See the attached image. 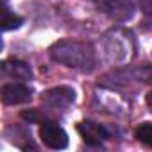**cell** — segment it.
Masks as SVG:
<instances>
[{"label":"cell","mask_w":152,"mask_h":152,"mask_svg":"<svg viewBox=\"0 0 152 152\" xmlns=\"http://www.w3.org/2000/svg\"><path fill=\"white\" fill-rule=\"evenodd\" d=\"M50 56L70 68H90L93 64V52L90 47L77 41H61L50 48Z\"/></svg>","instance_id":"obj_1"},{"label":"cell","mask_w":152,"mask_h":152,"mask_svg":"<svg viewBox=\"0 0 152 152\" xmlns=\"http://www.w3.org/2000/svg\"><path fill=\"white\" fill-rule=\"evenodd\" d=\"M39 138L48 148H54V150H61L68 147V134L56 122H48V120L43 122L39 127Z\"/></svg>","instance_id":"obj_2"},{"label":"cell","mask_w":152,"mask_h":152,"mask_svg":"<svg viewBox=\"0 0 152 152\" xmlns=\"http://www.w3.org/2000/svg\"><path fill=\"white\" fill-rule=\"evenodd\" d=\"M75 100V91L68 86H57L41 95V102L50 109H66Z\"/></svg>","instance_id":"obj_3"},{"label":"cell","mask_w":152,"mask_h":152,"mask_svg":"<svg viewBox=\"0 0 152 152\" xmlns=\"http://www.w3.org/2000/svg\"><path fill=\"white\" fill-rule=\"evenodd\" d=\"M32 99V90L20 83H11L2 88V102L7 106H18L25 104Z\"/></svg>","instance_id":"obj_4"},{"label":"cell","mask_w":152,"mask_h":152,"mask_svg":"<svg viewBox=\"0 0 152 152\" xmlns=\"http://www.w3.org/2000/svg\"><path fill=\"white\" fill-rule=\"evenodd\" d=\"M77 131L88 145H100L102 141L109 140V131L97 122H90V120L81 122L77 125Z\"/></svg>","instance_id":"obj_5"},{"label":"cell","mask_w":152,"mask_h":152,"mask_svg":"<svg viewBox=\"0 0 152 152\" xmlns=\"http://www.w3.org/2000/svg\"><path fill=\"white\" fill-rule=\"evenodd\" d=\"M2 72L4 75H7L9 79H16V81H29L32 77V70L29 64L16 61V59H9L2 63Z\"/></svg>","instance_id":"obj_6"},{"label":"cell","mask_w":152,"mask_h":152,"mask_svg":"<svg viewBox=\"0 0 152 152\" xmlns=\"http://www.w3.org/2000/svg\"><path fill=\"white\" fill-rule=\"evenodd\" d=\"M132 6L127 4L125 0H111L107 4V13L115 18V20H127L132 16Z\"/></svg>","instance_id":"obj_7"},{"label":"cell","mask_w":152,"mask_h":152,"mask_svg":"<svg viewBox=\"0 0 152 152\" xmlns=\"http://www.w3.org/2000/svg\"><path fill=\"white\" fill-rule=\"evenodd\" d=\"M22 23H23V18L18 16V15H15V13H11V11L4 6V9H2V29H4V31L18 29Z\"/></svg>","instance_id":"obj_8"},{"label":"cell","mask_w":152,"mask_h":152,"mask_svg":"<svg viewBox=\"0 0 152 152\" xmlns=\"http://www.w3.org/2000/svg\"><path fill=\"white\" fill-rule=\"evenodd\" d=\"M136 138L143 143V145H147V147H150L152 148V124H141L138 129H136Z\"/></svg>","instance_id":"obj_9"},{"label":"cell","mask_w":152,"mask_h":152,"mask_svg":"<svg viewBox=\"0 0 152 152\" xmlns=\"http://www.w3.org/2000/svg\"><path fill=\"white\" fill-rule=\"evenodd\" d=\"M22 118H23V120H27L29 124H43V122H47V120H45V116H43L39 111H36V109L22 111Z\"/></svg>","instance_id":"obj_10"},{"label":"cell","mask_w":152,"mask_h":152,"mask_svg":"<svg viewBox=\"0 0 152 152\" xmlns=\"http://www.w3.org/2000/svg\"><path fill=\"white\" fill-rule=\"evenodd\" d=\"M141 11L148 16H152V0H141Z\"/></svg>","instance_id":"obj_11"},{"label":"cell","mask_w":152,"mask_h":152,"mask_svg":"<svg viewBox=\"0 0 152 152\" xmlns=\"http://www.w3.org/2000/svg\"><path fill=\"white\" fill-rule=\"evenodd\" d=\"M147 106L150 107V111H152V91H148L147 93Z\"/></svg>","instance_id":"obj_12"}]
</instances>
